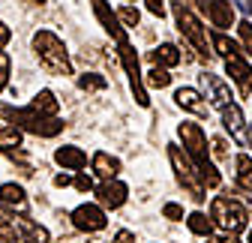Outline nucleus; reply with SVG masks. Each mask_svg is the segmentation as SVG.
I'll use <instances>...</instances> for the list:
<instances>
[{
    "label": "nucleus",
    "instance_id": "40",
    "mask_svg": "<svg viewBox=\"0 0 252 243\" xmlns=\"http://www.w3.org/2000/svg\"><path fill=\"white\" fill-rule=\"evenodd\" d=\"M177 3H183V6L189 9V6H195V0H177Z\"/></svg>",
    "mask_w": 252,
    "mask_h": 243
},
{
    "label": "nucleus",
    "instance_id": "42",
    "mask_svg": "<svg viewBox=\"0 0 252 243\" xmlns=\"http://www.w3.org/2000/svg\"><path fill=\"white\" fill-rule=\"evenodd\" d=\"M249 243H252V228H249Z\"/></svg>",
    "mask_w": 252,
    "mask_h": 243
},
{
    "label": "nucleus",
    "instance_id": "19",
    "mask_svg": "<svg viewBox=\"0 0 252 243\" xmlns=\"http://www.w3.org/2000/svg\"><path fill=\"white\" fill-rule=\"evenodd\" d=\"M150 60H153V66H177L180 60H183V54H180V48L177 45H171V42H165V45H159L156 51H150Z\"/></svg>",
    "mask_w": 252,
    "mask_h": 243
},
{
    "label": "nucleus",
    "instance_id": "7",
    "mask_svg": "<svg viewBox=\"0 0 252 243\" xmlns=\"http://www.w3.org/2000/svg\"><path fill=\"white\" fill-rule=\"evenodd\" d=\"M120 63H123L126 75H129V81H132V93H135V102H138V105H147L150 99H147L144 87H141V69H138V54H135V48H132L129 42H120Z\"/></svg>",
    "mask_w": 252,
    "mask_h": 243
},
{
    "label": "nucleus",
    "instance_id": "33",
    "mask_svg": "<svg viewBox=\"0 0 252 243\" xmlns=\"http://www.w3.org/2000/svg\"><path fill=\"white\" fill-rule=\"evenodd\" d=\"M6 81H9V57L0 51V90L6 87Z\"/></svg>",
    "mask_w": 252,
    "mask_h": 243
},
{
    "label": "nucleus",
    "instance_id": "3",
    "mask_svg": "<svg viewBox=\"0 0 252 243\" xmlns=\"http://www.w3.org/2000/svg\"><path fill=\"white\" fill-rule=\"evenodd\" d=\"M210 222L219 225L225 234H237V231L246 228L249 213H246V207H243L240 201H234L231 192H228V195L213 198V204H210Z\"/></svg>",
    "mask_w": 252,
    "mask_h": 243
},
{
    "label": "nucleus",
    "instance_id": "5",
    "mask_svg": "<svg viewBox=\"0 0 252 243\" xmlns=\"http://www.w3.org/2000/svg\"><path fill=\"white\" fill-rule=\"evenodd\" d=\"M174 18H177V30L195 45V51H198V57H210V39H207V30L201 27V21L189 12L183 3H174Z\"/></svg>",
    "mask_w": 252,
    "mask_h": 243
},
{
    "label": "nucleus",
    "instance_id": "26",
    "mask_svg": "<svg viewBox=\"0 0 252 243\" xmlns=\"http://www.w3.org/2000/svg\"><path fill=\"white\" fill-rule=\"evenodd\" d=\"M147 84H150V87H159V90H162V87H168V84H171V75H168L162 66H153V69L147 72Z\"/></svg>",
    "mask_w": 252,
    "mask_h": 243
},
{
    "label": "nucleus",
    "instance_id": "1",
    "mask_svg": "<svg viewBox=\"0 0 252 243\" xmlns=\"http://www.w3.org/2000/svg\"><path fill=\"white\" fill-rule=\"evenodd\" d=\"M33 51L39 57V63L54 72V75H72V63H69V54H66V45L57 33L51 30H36L33 33Z\"/></svg>",
    "mask_w": 252,
    "mask_h": 243
},
{
    "label": "nucleus",
    "instance_id": "15",
    "mask_svg": "<svg viewBox=\"0 0 252 243\" xmlns=\"http://www.w3.org/2000/svg\"><path fill=\"white\" fill-rule=\"evenodd\" d=\"M174 102L180 108H186V111L198 114V117H207V102L201 99V93H198L195 87H177L174 90Z\"/></svg>",
    "mask_w": 252,
    "mask_h": 243
},
{
    "label": "nucleus",
    "instance_id": "29",
    "mask_svg": "<svg viewBox=\"0 0 252 243\" xmlns=\"http://www.w3.org/2000/svg\"><path fill=\"white\" fill-rule=\"evenodd\" d=\"M237 33H240V42H243L246 54L252 57V21H240L237 24Z\"/></svg>",
    "mask_w": 252,
    "mask_h": 243
},
{
    "label": "nucleus",
    "instance_id": "27",
    "mask_svg": "<svg viewBox=\"0 0 252 243\" xmlns=\"http://www.w3.org/2000/svg\"><path fill=\"white\" fill-rule=\"evenodd\" d=\"M78 87H81V90H102V87H105V78L96 75V72H84V75L78 78Z\"/></svg>",
    "mask_w": 252,
    "mask_h": 243
},
{
    "label": "nucleus",
    "instance_id": "6",
    "mask_svg": "<svg viewBox=\"0 0 252 243\" xmlns=\"http://www.w3.org/2000/svg\"><path fill=\"white\" fill-rule=\"evenodd\" d=\"M177 135L186 147V156L189 159H195V165L207 162V135L198 123H189V120H183V123L177 126Z\"/></svg>",
    "mask_w": 252,
    "mask_h": 243
},
{
    "label": "nucleus",
    "instance_id": "37",
    "mask_svg": "<svg viewBox=\"0 0 252 243\" xmlns=\"http://www.w3.org/2000/svg\"><path fill=\"white\" fill-rule=\"evenodd\" d=\"M204 243H237V237H234V234H222V237H210V234H207Z\"/></svg>",
    "mask_w": 252,
    "mask_h": 243
},
{
    "label": "nucleus",
    "instance_id": "11",
    "mask_svg": "<svg viewBox=\"0 0 252 243\" xmlns=\"http://www.w3.org/2000/svg\"><path fill=\"white\" fill-rule=\"evenodd\" d=\"M0 207L6 210V213H12V216H27V195H24V189L21 186H15V183H3L0 186Z\"/></svg>",
    "mask_w": 252,
    "mask_h": 243
},
{
    "label": "nucleus",
    "instance_id": "32",
    "mask_svg": "<svg viewBox=\"0 0 252 243\" xmlns=\"http://www.w3.org/2000/svg\"><path fill=\"white\" fill-rule=\"evenodd\" d=\"M162 216L177 222V219H183V207H180V204H174V201H168V204L162 207Z\"/></svg>",
    "mask_w": 252,
    "mask_h": 243
},
{
    "label": "nucleus",
    "instance_id": "16",
    "mask_svg": "<svg viewBox=\"0 0 252 243\" xmlns=\"http://www.w3.org/2000/svg\"><path fill=\"white\" fill-rule=\"evenodd\" d=\"M15 231H18L21 243H51V234H48L42 225H36L33 219H27V216H18Z\"/></svg>",
    "mask_w": 252,
    "mask_h": 243
},
{
    "label": "nucleus",
    "instance_id": "24",
    "mask_svg": "<svg viewBox=\"0 0 252 243\" xmlns=\"http://www.w3.org/2000/svg\"><path fill=\"white\" fill-rule=\"evenodd\" d=\"M21 144V129L12 126V123H3L0 126V150H9V147H18Z\"/></svg>",
    "mask_w": 252,
    "mask_h": 243
},
{
    "label": "nucleus",
    "instance_id": "39",
    "mask_svg": "<svg viewBox=\"0 0 252 243\" xmlns=\"http://www.w3.org/2000/svg\"><path fill=\"white\" fill-rule=\"evenodd\" d=\"M54 186H69V177H66V174H60V177H54Z\"/></svg>",
    "mask_w": 252,
    "mask_h": 243
},
{
    "label": "nucleus",
    "instance_id": "2",
    "mask_svg": "<svg viewBox=\"0 0 252 243\" xmlns=\"http://www.w3.org/2000/svg\"><path fill=\"white\" fill-rule=\"evenodd\" d=\"M0 117H6L12 126L24 129V132H33L39 138H54L63 129V120L57 117H45L33 108H12V105H0Z\"/></svg>",
    "mask_w": 252,
    "mask_h": 243
},
{
    "label": "nucleus",
    "instance_id": "4",
    "mask_svg": "<svg viewBox=\"0 0 252 243\" xmlns=\"http://www.w3.org/2000/svg\"><path fill=\"white\" fill-rule=\"evenodd\" d=\"M168 159H171L177 183L186 189V195L192 198V201H204L207 195H204V183H201V177H198V168L189 162V156L183 153L177 144H168Z\"/></svg>",
    "mask_w": 252,
    "mask_h": 243
},
{
    "label": "nucleus",
    "instance_id": "25",
    "mask_svg": "<svg viewBox=\"0 0 252 243\" xmlns=\"http://www.w3.org/2000/svg\"><path fill=\"white\" fill-rule=\"evenodd\" d=\"M186 225H189V231L198 234V237H207V234H210V228H213V222H210L204 213H189Z\"/></svg>",
    "mask_w": 252,
    "mask_h": 243
},
{
    "label": "nucleus",
    "instance_id": "14",
    "mask_svg": "<svg viewBox=\"0 0 252 243\" xmlns=\"http://www.w3.org/2000/svg\"><path fill=\"white\" fill-rule=\"evenodd\" d=\"M204 6H207V18H210L213 27L225 30V27L234 24V6L228 3V0H207Z\"/></svg>",
    "mask_w": 252,
    "mask_h": 243
},
{
    "label": "nucleus",
    "instance_id": "35",
    "mask_svg": "<svg viewBox=\"0 0 252 243\" xmlns=\"http://www.w3.org/2000/svg\"><path fill=\"white\" fill-rule=\"evenodd\" d=\"M75 189H81V192H90V189H93V180H90L87 174H81V177H75Z\"/></svg>",
    "mask_w": 252,
    "mask_h": 243
},
{
    "label": "nucleus",
    "instance_id": "31",
    "mask_svg": "<svg viewBox=\"0 0 252 243\" xmlns=\"http://www.w3.org/2000/svg\"><path fill=\"white\" fill-rule=\"evenodd\" d=\"M210 144H213V156H216V159H228V156H231V153H228V141H225V138H219V135H216Z\"/></svg>",
    "mask_w": 252,
    "mask_h": 243
},
{
    "label": "nucleus",
    "instance_id": "9",
    "mask_svg": "<svg viewBox=\"0 0 252 243\" xmlns=\"http://www.w3.org/2000/svg\"><path fill=\"white\" fill-rule=\"evenodd\" d=\"M225 69H228V75L234 78L240 96H249V93H252V66L240 57V51L231 54V57H225Z\"/></svg>",
    "mask_w": 252,
    "mask_h": 243
},
{
    "label": "nucleus",
    "instance_id": "43",
    "mask_svg": "<svg viewBox=\"0 0 252 243\" xmlns=\"http://www.w3.org/2000/svg\"><path fill=\"white\" fill-rule=\"evenodd\" d=\"M33 3H45V0H33Z\"/></svg>",
    "mask_w": 252,
    "mask_h": 243
},
{
    "label": "nucleus",
    "instance_id": "44",
    "mask_svg": "<svg viewBox=\"0 0 252 243\" xmlns=\"http://www.w3.org/2000/svg\"><path fill=\"white\" fill-rule=\"evenodd\" d=\"M249 141H252V129H249Z\"/></svg>",
    "mask_w": 252,
    "mask_h": 243
},
{
    "label": "nucleus",
    "instance_id": "17",
    "mask_svg": "<svg viewBox=\"0 0 252 243\" xmlns=\"http://www.w3.org/2000/svg\"><path fill=\"white\" fill-rule=\"evenodd\" d=\"M54 159L63 165V168H69V171H78V168H84L87 165V156H84V150L81 147H60L57 153H54Z\"/></svg>",
    "mask_w": 252,
    "mask_h": 243
},
{
    "label": "nucleus",
    "instance_id": "22",
    "mask_svg": "<svg viewBox=\"0 0 252 243\" xmlns=\"http://www.w3.org/2000/svg\"><path fill=\"white\" fill-rule=\"evenodd\" d=\"M30 108H33V111H39V114H45V117H57V111H60V102H57V96L51 93V90H39Z\"/></svg>",
    "mask_w": 252,
    "mask_h": 243
},
{
    "label": "nucleus",
    "instance_id": "8",
    "mask_svg": "<svg viewBox=\"0 0 252 243\" xmlns=\"http://www.w3.org/2000/svg\"><path fill=\"white\" fill-rule=\"evenodd\" d=\"M105 222L108 219L102 213V207H96V204H81V207L72 210V225L78 231H102Z\"/></svg>",
    "mask_w": 252,
    "mask_h": 243
},
{
    "label": "nucleus",
    "instance_id": "38",
    "mask_svg": "<svg viewBox=\"0 0 252 243\" xmlns=\"http://www.w3.org/2000/svg\"><path fill=\"white\" fill-rule=\"evenodd\" d=\"M9 39H12V30H9V27H6L3 21H0V48H3V45H6Z\"/></svg>",
    "mask_w": 252,
    "mask_h": 243
},
{
    "label": "nucleus",
    "instance_id": "23",
    "mask_svg": "<svg viewBox=\"0 0 252 243\" xmlns=\"http://www.w3.org/2000/svg\"><path fill=\"white\" fill-rule=\"evenodd\" d=\"M210 48H213L219 57H231V54H237V45H234L225 33H213V36H210Z\"/></svg>",
    "mask_w": 252,
    "mask_h": 243
},
{
    "label": "nucleus",
    "instance_id": "20",
    "mask_svg": "<svg viewBox=\"0 0 252 243\" xmlns=\"http://www.w3.org/2000/svg\"><path fill=\"white\" fill-rule=\"evenodd\" d=\"M222 126L237 138V141H243V111H240V105H225L222 108Z\"/></svg>",
    "mask_w": 252,
    "mask_h": 243
},
{
    "label": "nucleus",
    "instance_id": "10",
    "mask_svg": "<svg viewBox=\"0 0 252 243\" xmlns=\"http://www.w3.org/2000/svg\"><path fill=\"white\" fill-rule=\"evenodd\" d=\"M201 87H204V93H207L210 105H216V108L231 105V90H228V84L219 78V75H213V72H201Z\"/></svg>",
    "mask_w": 252,
    "mask_h": 243
},
{
    "label": "nucleus",
    "instance_id": "18",
    "mask_svg": "<svg viewBox=\"0 0 252 243\" xmlns=\"http://www.w3.org/2000/svg\"><path fill=\"white\" fill-rule=\"evenodd\" d=\"M93 171H96L102 180H114L117 171H120V159L111 156V153H105V150H99V153L93 156Z\"/></svg>",
    "mask_w": 252,
    "mask_h": 243
},
{
    "label": "nucleus",
    "instance_id": "28",
    "mask_svg": "<svg viewBox=\"0 0 252 243\" xmlns=\"http://www.w3.org/2000/svg\"><path fill=\"white\" fill-rule=\"evenodd\" d=\"M0 243H21L15 225H12L9 219H3V216H0Z\"/></svg>",
    "mask_w": 252,
    "mask_h": 243
},
{
    "label": "nucleus",
    "instance_id": "13",
    "mask_svg": "<svg viewBox=\"0 0 252 243\" xmlns=\"http://www.w3.org/2000/svg\"><path fill=\"white\" fill-rule=\"evenodd\" d=\"M126 195H129V189H126V183H120V180H105V183L96 189L99 204H102V207H111V210L123 207Z\"/></svg>",
    "mask_w": 252,
    "mask_h": 243
},
{
    "label": "nucleus",
    "instance_id": "21",
    "mask_svg": "<svg viewBox=\"0 0 252 243\" xmlns=\"http://www.w3.org/2000/svg\"><path fill=\"white\" fill-rule=\"evenodd\" d=\"M234 180H237V186L243 189V192H249L252 195V156H246V153H240L237 159H234Z\"/></svg>",
    "mask_w": 252,
    "mask_h": 243
},
{
    "label": "nucleus",
    "instance_id": "36",
    "mask_svg": "<svg viewBox=\"0 0 252 243\" xmlns=\"http://www.w3.org/2000/svg\"><path fill=\"white\" fill-rule=\"evenodd\" d=\"M114 243H135V234L123 228V231H117V234H114Z\"/></svg>",
    "mask_w": 252,
    "mask_h": 243
},
{
    "label": "nucleus",
    "instance_id": "12",
    "mask_svg": "<svg viewBox=\"0 0 252 243\" xmlns=\"http://www.w3.org/2000/svg\"><path fill=\"white\" fill-rule=\"evenodd\" d=\"M90 3H93V12H96L99 24L105 27V33H108L111 39H117V45H120V42H126V33H123V27H120L117 12H111V6L105 3V0H90Z\"/></svg>",
    "mask_w": 252,
    "mask_h": 243
},
{
    "label": "nucleus",
    "instance_id": "30",
    "mask_svg": "<svg viewBox=\"0 0 252 243\" xmlns=\"http://www.w3.org/2000/svg\"><path fill=\"white\" fill-rule=\"evenodd\" d=\"M117 18L126 24V27H135L138 21H141V15H138V9H132V6H123L120 12H117Z\"/></svg>",
    "mask_w": 252,
    "mask_h": 243
},
{
    "label": "nucleus",
    "instance_id": "41",
    "mask_svg": "<svg viewBox=\"0 0 252 243\" xmlns=\"http://www.w3.org/2000/svg\"><path fill=\"white\" fill-rule=\"evenodd\" d=\"M246 6H249V9H252V0H246Z\"/></svg>",
    "mask_w": 252,
    "mask_h": 243
},
{
    "label": "nucleus",
    "instance_id": "34",
    "mask_svg": "<svg viewBox=\"0 0 252 243\" xmlns=\"http://www.w3.org/2000/svg\"><path fill=\"white\" fill-rule=\"evenodd\" d=\"M144 3H147V9L153 12V15H165V0H144Z\"/></svg>",
    "mask_w": 252,
    "mask_h": 243
}]
</instances>
